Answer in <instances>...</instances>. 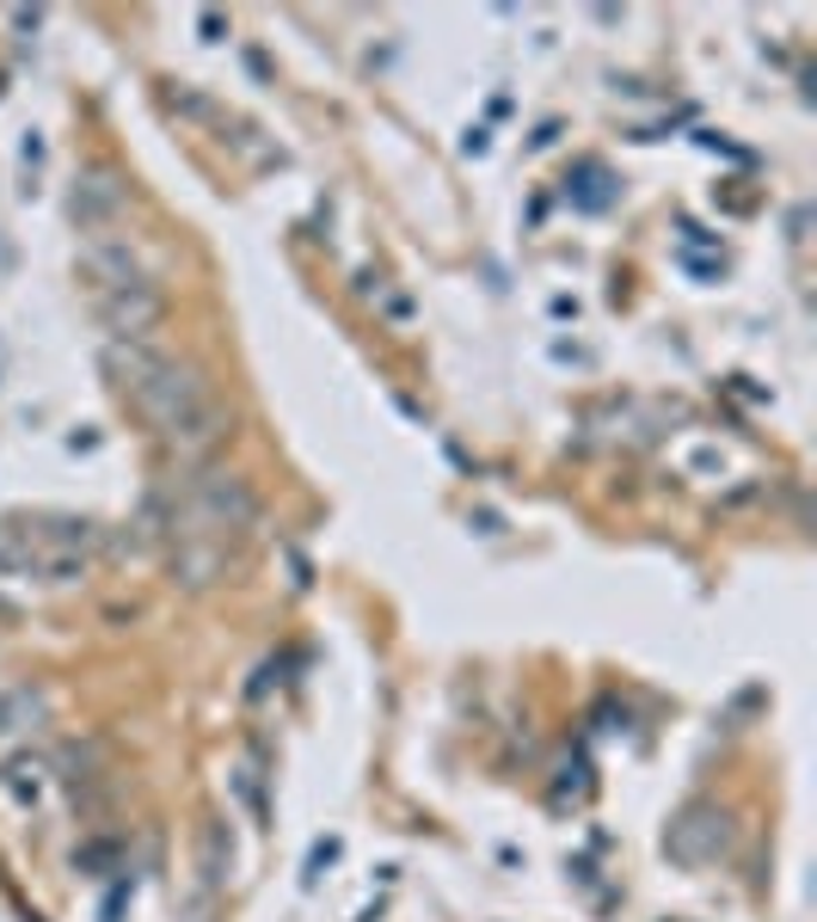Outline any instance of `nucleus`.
Segmentation results:
<instances>
[{"mask_svg": "<svg viewBox=\"0 0 817 922\" xmlns=\"http://www.w3.org/2000/svg\"><path fill=\"white\" fill-rule=\"evenodd\" d=\"M111 375H118V388L130 394V407L142 412L179 455H203V449L222 443L228 419H222V407H215L210 382H203L191 363L160 357V351H148V344H111Z\"/></svg>", "mask_w": 817, "mask_h": 922, "instance_id": "obj_1", "label": "nucleus"}, {"mask_svg": "<svg viewBox=\"0 0 817 922\" xmlns=\"http://www.w3.org/2000/svg\"><path fill=\"white\" fill-rule=\"evenodd\" d=\"M252 535V492L234 474H198L172 492L167 541H172V572L185 584H210L228 572Z\"/></svg>", "mask_w": 817, "mask_h": 922, "instance_id": "obj_2", "label": "nucleus"}, {"mask_svg": "<svg viewBox=\"0 0 817 922\" xmlns=\"http://www.w3.org/2000/svg\"><path fill=\"white\" fill-rule=\"evenodd\" d=\"M99 320L111 327V339H118V344H135L160 320V290L148 283V277L118 283V290H99Z\"/></svg>", "mask_w": 817, "mask_h": 922, "instance_id": "obj_3", "label": "nucleus"}, {"mask_svg": "<svg viewBox=\"0 0 817 922\" xmlns=\"http://www.w3.org/2000/svg\"><path fill=\"white\" fill-rule=\"evenodd\" d=\"M118 210H123V191L105 179V172L80 184V198H74V216H80V222H99V216H118Z\"/></svg>", "mask_w": 817, "mask_h": 922, "instance_id": "obj_4", "label": "nucleus"}]
</instances>
